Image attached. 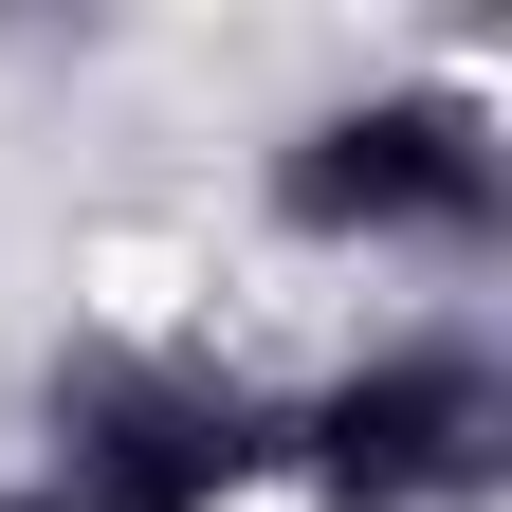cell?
<instances>
[{
	"instance_id": "obj_1",
	"label": "cell",
	"mask_w": 512,
	"mask_h": 512,
	"mask_svg": "<svg viewBox=\"0 0 512 512\" xmlns=\"http://www.w3.org/2000/svg\"><path fill=\"white\" fill-rule=\"evenodd\" d=\"M293 458V403H256V384L220 366H183V348H110L55 384V476L37 494H74V512H220Z\"/></svg>"
},
{
	"instance_id": "obj_2",
	"label": "cell",
	"mask_w": 512,
	"mask_h": 512,
	"mask_svg": "<svg viewBox=\"0 0 512 512\" xmlns=\"http://www.w3.org/2000/svg\"><path fill=\"white\" fill-rule=\"evenodd\" d=\"M275 220H293V238H476V220H494V110H476V92L311 110L293 147H275Z\"/></svg>"
},
{
	"instance_id": "obj_3",
	"label": "cell",
	"mask_w": 512,
	"mask_h": 512,
	"mask_svg": "<svg viewBox=\"0 0 512 512\" xmlns=\"http://www.w3.org/2000/svg\"><path fill=\"white\" fill-rule=\"evenodd\" d=\"M293 458L330 476L348 512L476 494V476H494V366H476V348H384V366L330 384V403H293Z\"/></svg>"
}]
</instances>
